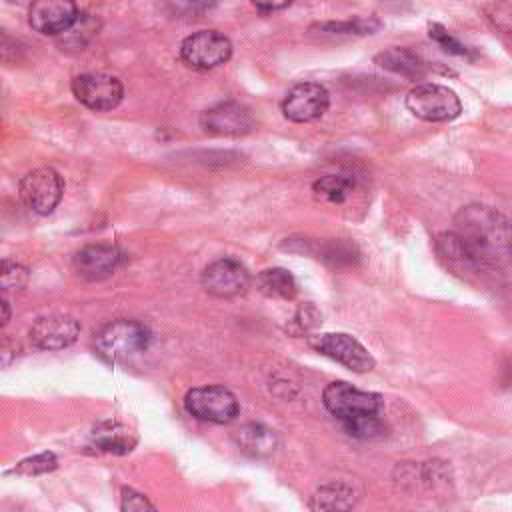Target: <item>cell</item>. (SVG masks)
Masks as SVG:
<instances>
[{
	"mask_svg": "<svg viewBox=\"0 0 512 512\" xmlns=\"http://www.w3.org/2000/svg\"><path fill=\"white\" fill-rule=\"evenodd\" d=\"M56 466H58V458L52 452H40L36 456H30L18 462L12 472L22 476H38V474L52 472Z\"/></svg>",
	"mask_w": 512,
	"mask_h": 512,
	"instance_id": "25",
	"label": "cell"
},
{
	"mask_svg": "<svg viewBox=\"0 0 512 512\" xmlns=\"http://www.w3.org/2000/svg\"><path fill=\"white\" fill-rule=\"evenodd\" d=\"M150 344V332L136 320H114L100 328L94 338L96 354L110 362L122 364L142 354Z\"/></svg>",
	"mask_w": 512,
	"mask_h": 512,
	"instance_id": "2",
	"label": "cell"
},
{
	"mask_svg": "<svg viewBox=\"0 0 512 512\" xmlns=\"http://www.w3.org/2000/svg\"><path fill=\"white\" fill-rule=\"evenodd\" d=\"M8 2H12V4H26V2H30V0H8Z\"/></svg>",
	"mask_w": 512,
	"mask_h": 512,
	"instance_id": "35",
	"label": "cell"
},
{
	"mask_svg": "<svg viewBox=\"0 0 512 512\" xmlns=\"http://www.w3.org/2000/svg\"><path fill=\"white\" fill-rule=\"evenodd\" d=\"M62 190L60 174L48 166L28 172L18 186L20 200L36 214H50L58 206Z\"/></svg>",
	"mask_w": 512,
	"mask_h": 512,
	"instance_id": "8",
	"label": "cell"
},
{
	"mask_svg": "<svg viewBox=\"0 0 512 512\" xmlns=\"http://www.w3.org/2000/svg\"><path fill=\"white\" fill-rule=\"evenodd\" d=\"M454 232L464 240L480 268L512 264V220L486 204L462 206L454 216Z\"/></svg>",
	"mask_w": 512,
	"mask_h": 512,
	"instance_id": "1",
	"label": "cell"
},
{
	"mask_svg": "<svg viewBox=\"0 0 512 512\" xmlns=\"http://www.w3.org/2000/svg\"><path fill=\"white\" fill-rule=\"evenodd\" d=\"M120 508L124 512H138V510H154L156 506L140 492L132 490V488H122V502Z\"/></svg>",
	"mask_w": 512,
	"mask_h": 512,
	"instance_id": "31",
	"label": "cell"
},
{
	"mask_svg": "<svg viewBox=\"0 0 512 512\" xmlns=\"http://www.w3.org/2000/svg\"><path fill=\"white\" fill-rule=\"evenodd\" d=\"M260 12H276L290 6L294 0H250Z\"/></svg>",
	"mask_w": 512,
	"mask_h": 512,
	"instance_id": "32",
	"label": "cell"
},
{
	"mask_svg": "<svg viewBox=\"0 0 512 512\" xmlns=\"http://www.w3.org/2000/svg\"><path fill=\"white\" fill-rule=\"evenodd\" d=\"M2 310H4V316H2V324H6L10 320V308H8V300L4 298L2 300Z\"/></svg>",
	"mask_w": 512,
	"mask_h": 512,
	"instance_id": "34",
	"label": "cell"
},
{
	"mask_svg": "<svg viewBox=\"0 0 512 512\" xmlns=\"http://www.w3.org/2000/svg\"><path fill=\"white\" fill-rule=\"evenodd\" d=\"M340 426L344 428L346 434H350L354 438H360V440H376V438L386 436V432H388V426L382 418V412L380 414L358 416V418L340 422Z\"/></svg>",
	"mask_w": 512,
	"mask_h": 512,
	"instance_id": "23",
	"label": "cell"
},
{
	"mask_svg": "<svg viewBox=\"0 0 512 512\" xmlns=\"http://www.w3.org/2000/svg\"><path fill=\"white\" fill-rule=\"evenodd\" d=\"M256 286L264 296L292 300L298 292L294 276L284 268H266L256 276Z\"/></svg>",
	"mask_w": 512,
	"mask_h": 512,
	"instance_id": "20",
	"label": "cell"
},
{
	"mask_svg": "<svg viewBox=\"0 0 512 512\" xmlns=\"http://www.w3.org/2000/svg\"><path fill=\"white\" fill-rule=\"evenodd\" d=\"M320 324V312L308 302L304 306H300L294 314V318L288 322L286 330L294 336H300V334H306L310 332L312 328H316Z\"/></svg>",
	"mask_w": 512,
	"mask_h": 512,
	"instance_id": "28",
	"label": "cell"
},
{
	"mask_svg": "<svg viewBox=\"0 0 512 512\" xmlns=\"http://www.w3.org/2000/svg\"><path fill=\"white\" fill-rule=\"evenodd\" d=\"M354 184L356 180L352 174H326L312 184V192L322 202L342 204L354 190Z\"/></svg>",
	"mask_w": 512,
	"mask_h": 512,
	"instance_id": "21",
	"label": "cell"
},
{
	"mask_svg": "<svg viewBox=\"0 0 512 512\" xmlns=\"http://www.w3.org/2000/svg\"><path fill=\"white\" fill-rule=\"evenodd\" d=\"M200 282L208 294L218 298H232L246 290L248 272L240 260L224 256L204 268Z\"/></svg>",
	"mask_w": 512,
	"mask_h": 512,
	"instance_id": "12",
	"label": "cell"
},
{
	"mask_svg": "<svg viewBox=\"0 0 512 512\" xmlns=\"http://www.w3.org/2000/svg\"><path fill=\"white\" fill-rule=\"evenodd\" d=\"M382 4H386L388 8H402V6H408L410 0H382Z\"/></svg>",
	"mask_w": 512,
	"mask_h": 512,
	"instance_id": "33",
	"label": "cell"
},
{
	"mask_svg": "<svg viewBox=\"0 0 512 512\" xmlns=\"http://www.w3.org/2000/svg\"><path fill=\"white\" fill-rule=\"evenodd\" d=\"M322 402L326 410L338 420L346 422L366 414L382 412V396L366 390H358L348 382H330L322 392Z\"/></svg>",
	"mask_w": 512,
	"mask_h": 512,
	"instance_id": "4",
	"label": "cell"
},
{
	"mask_svg": "<svg viewBox=\"0 0 512 512\" xmlns=\"http://www.w3.org/2000/svg\"><path fill=\"white\" fill-rule=\"evenodd\" d=\"M330 106L328 90L318 82H298L294 84L284 100H282V114L290 122H312L320 118Z\"/></svg>",
	"mask_w": 512,
	"mask_h": 512,
	"instance_id": "10",
	"label": "cell"
},
{
	"mask_svg": "<svg viewBox=\"0 0 512 512\" xmlns=\"http://www.w3.org/2000/svg\"><path fill=\"white\" fill-rule=\"evenodd\" d=\"M428 34H430V38H432L442 50H446L448 54L464 56V58H468V56L472 54V50H470L466 44H462L458 38H454L442 24H430V26H428Z\"/></svg>",
	"mask_w": 512,
	"mask_h": 512,
	"instance_id": "27",
	"label": "cell"
},
{
	"mask_svg": "<svg viewBox=\"0 0 512 512\" xmlns=\"http://www.w3.org/2000/svg\"><path fill=\"white\" fill-rule=\"evenodd\" d=\"M406 108L420 120L448 122L460 116L462 102L448 86L436 82H422L406 94Z\"/></svg>",
	"mask_w": 512,
	"mask_h": 512,
	"instance_id": "3",
	"label": "cell"
},
{
	"mask_svg": "<svg viewBox=\"0 0 512 512\" xmlns=\"http://www.w3.org/2000/svg\"><path fill=\"white\" fill-rule=\"evenodd\" d=\"M92 442L102 452L128 454L136 446V436L118 422H100L92 430Z\"/></svg>",
	"mask_w": 512,
	"mask_h": 512,
	"instance_id": "19",
	"label": "cell"
},
{
	"mask_svg": "<svg viewBox=\"0 0 512 512\" xmlns=\"http://www.w3.org/2000/svg\"><path fill=\"white\" fill-rule=\"evenodd\" d=\"M184 408L202 422L228 424L238 416V400L224 386H198L186 392Z\"/></svg>",
	"mask_w": 512,
	"mask_h": 512,
	"instance_id": "5",
	"label": "cell"
},
{
	"mask_svg": "<svg viewBox=\"0 0 512 512\" xmlns=\"http://www.w3.org/2000/svg\"><path fill=\"white\" fill-rule=\"evenodd\" d=\"M200 126L214 136H244L254 128V118L246 106L228 100L204 110Z\"/></svg>",
	"mask_w": 512,
	"mask_h": 512,
	"instance_id": "11",
	"label": "cell"
},
{
	"mask_svg": "<svg viewBox=\"0 0 512 512\" xmlns=\"http://www.w3.org/2000/svg\"><path fill=\"white\" fill-rule=\"evenodd\" d=\"M166 10L176 18H196L214 8L216 0H164Z\"/></svg>",
	"mask_w": 512,
	"mask_h": 512,
	"instance_id": "26",
	"label": "cell"
},
{
	"mask_svg": "<svg viewBox=\"0 0 512 512\" xmlns=\"http://www.w3.org/2000/svg\"><path fill=\"white\" fill-rule=\"evenodd\" d=\"M376 64L384 70L400 74L404 78H422L428 72V64L410 48H388L376 56Z\"/></svg>",
	"mask_w": 512,
	"mask_h": 512,
	"instance_id": "18",
	"label": "cell"
},
{
	"mask_svg": "<svg viewBox=\"0 0 512 512\" xmlns=\"http://www.w3.org/2000/svg\"><path fill=\"white\" fill-rule=\"evenodd\" d=\"M72 92L80 104L96 112L116 108L124 96L122 82L116 76L104 72H88L76 76L72 80Z\"/></svg>",
	"mask_w": 512,
	"mask_h": 512,
	"instance_id": "9",
	"label": "cell"
},
{
	"mask_svg": "<svg viewBox=\"0 0 512 512\" xmlns=\"http://www.w3.org/2000/svg\"><path fill=\"white\" fill-rule=\"evenodd\" d=\"M232 56V42L216 30H200L184 38L180 58L194 70H210Z\"/></svg>",
	"mask_w": 512,
	"mask_h": 512,
	"instance_id": "6",
	"label": "cell"
},
{
	"mask_svg": "<svg viewBox=\"0 0 512 512\" xmlns=\"http://www.w3.org/2000/svg\"><path fill=\"white\" fill-rule=\"evenodd\" d=\"M0 280H2V288H22L28 282V270L22 264L10 262V260H2V272H0Z\"/></svg>",
	"mask_w": 512,
	"mask_h": 512,
	"instance_id": "29",
	"label": "cell"
},
{
	"mask_svg": "<svg viewBox=\"0 0 512 512\" xmlns=\"http://www.w3.org/2000/svg\"><path fill=\"white\" fill-rule=\"evenodd\" d=\"M308 344L316 352L336 360L352 372H370L376 364L372 354L354 336L344 332H324L318 336H310Z\"/></svg>",
	"mask_w": 512,
	"mask_h": 512,
	"instance_id": "7",
	"label": "cell"
},
{
	"mask_svg": "<svg viewBox=\"0 0 512 512\" xmlns=\"http://www.w3.org/2000/svg\"><path fill=\"white\" fill-rule=\"evenodd\" d=\"M382 26V22L374 16L370 18H350L342 22H322L314 28L324 34H372Z\"/></svg>",
	"mask_w": 512,
	"mask_h": 512,
	"instance_id": "24",
	"label": "cell"
},
{
	"mask_svg": "<svg viewBox=\"0 0 512 512\" xmlns=\"http://www.w3.org/2000/svg\"><path fill=\"white\" fill-rule=\"evenodd\" d=\"M234 442L242 452H246L254 458H264V456H270L278 448V434L264 424L250 422L236 430Z\"/></svg>",
	"mask_w": 512,
	"mask_h": 512,
	"instance_id": "17",
	"label": "cell"
},
{
	"mask_svg": "<svg viewBox=\"0 0 512 512\" xmlns=\"http://www.w3.org/2000/svg\"><path fill=\"white\" fill-rule=\"evenodd\" d=\"M124 264V252L114 244H88L80 248L72 266L78 276L86 280H102L114 274Z\"/></svg>",
	"mask_w": 512,
	"mask_h": 512,
	"instance_id": "13",
	"label": "cell"
},
{
	"mask_svg": "<svg viewBox=\"0 0 512 512\" xmlns=\"http://www.w3.org/2000/svg\"><path fill=\"white\" fill-rule=\"evenodd\" d=\"M78 18L74 0H32L28 10L30 26L44 36L62 34Z\"/></svg>",
	"mask_w": 512,
	"mask_h": 512,
	"instance_id": "14",
	"label": "cell"
},
{
	"mask_svg": "<svg viewBox=\"0 0 512 512\" xmlns=\"http://www.w3.org/2000/svg\"><path fill=\"white\" fill-rule=\"evenodd\" d=\"M486 14H488V20L492 22L494 30L512 38V8L508 4L494 2L492 8L486 10Z\"/></svg>",
	"mask_w": 512,
	"mask_h": 512,
	"instance_id": "30",
	"label": "cell"
},
{
	"mask_svg": "<svg viewBox=\"0 0 512 512\" xmlns=\"http://www.w3.org/2000/svg\"><path fill=\"white\" fill-rule=\"evenodd\" d=\"M80 324L72 316L52 314L38 318L30 328V342L40 350H62L76 342Z\"/></svg>",
	"mask_w": 512,
	"mask_h": 512,
	"instance_id": "15",
	"label": "cell"
},
{
	"mask_svg": "<svg viewBox=\"0 0 512 512\" xmlns=\"http://www.w3.org/2000/svg\"><path fill=\"white\" fill-rule=\"evenodd\" d=\"M360 500V490L344 480H332L312 494L310 508L312 510H350Z\"/></svg>",
	"mask_w": 512,
	"mask_h": 512,
	"instance_id": "16",
	"label": "cell"
},
{
	"mask_svg": "<svg viewBox=\"0 0 512 512\" xmlns=\"http://www.w3.org/2000/svg\"><path fill=\"white\" fill-rule=\"evenodd\" d=\"M98 26L94 16L82 12L62 34H58V44L66 50H82L96 36Z\"/></svg>",
	"mask_w": 512,
	"mask_h": 512,
	"instance_id": "22",
	"label": "cell"
}]
</instances>
